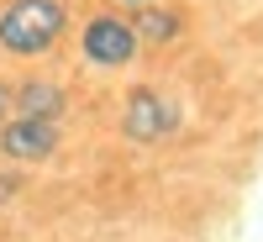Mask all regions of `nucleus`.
Segmentation results:
<instances>
[{
    "label": "nucleus",
    "instance_id": "obj_9",
    "mask_svg": "<svg viewBox=\"0 0 263 242\" xmlns=\"http://www.w3.org/2000/svg\"><path fill=\"white\" fill-rule=\"evenodd\" d=\"M126 6H153V0H126Z\"/></svg>",
    "mask_w": 263,
    "mask_h": 242
},
{
    "label": "nucleus",
    "instance_id": "obj_6",
    "mask_svg": "<svg viewBox=\"0 0 263 242\" xmlns=\"http://www.w3.org/2000/svg\"><path fill=\"white\" fill-rule=\"evenodd\" d=\"M132 32H137V42H174L179 37V16L158 11V6H142V16L132 21Z\"/></svg>",
    "mask_w": 263,
    "mask_h": 242
},
{
    "label": "nucleus",
    "instance_id": "obj_8",
    "mask_svg": "<svg viewBox=\"0 0 263 242\" xmlns=\"http://www.w3.org/2000/svg\"><path fill=\"white\" fill-rule=\"evenodd\" d=\"M6 111H11V90L0 84V121H6Z\"/></svg>",
    "mask_w": 263,
    "mask_h": 242
},
{
    "label": "nucleus",
    "instance_id": "obj_4",
    "mask_svg": "<svg viewBox=\"0 0 263 242\" xmlns=\"http://www.w3.org/2000/svg\"><path fill=\"white\" fill-rule=\"evenodd\" d=\"M174 126V105L153 90H132L126 95V111H121V132L132 142H158L163 132Z\"/></svg>",
    "mask_w": 263,
    "mask_h": 242
},
{
    "label": "nucleus",
    "instance_id": "obj_5",
    "mask_svg": "<svg viewBox=\"0 0 263 242\" xmlns=\"http://www.w3.org/2000/svg\"><path fill=\"white\" fill-rule=\"evenodd\" d=\"M11 105H16L21 116H48L53 121L63 105H69V95H63L53 79H27L21 90H11Z\"/></svg>",
    "mask_w": 263,
    "mask_h": 242
},
{
    "label": "nucleus",
    "instance_id": "obj_3",
    "mask_svg": "<svg viewBox=\"0 0 263 242\" xmlns=\"http://www.w3.org/2000/svg\"><path fill=\"white\" fill-rule=\"evenodd\" d=\"M0 153L16 163H42L58 153V126L48 116H16L11 126H0Z\"/></svg>",
    "mask_w": 263,
    "mask_h": 242
},
{
    "label": "nucleus",
    "instance_id": "obj_2",
    "mask_svg": "<svg viewBox=\"0 0 263 242\" xmlns=\"http://www.w3.org/2000/svg\"><path fill=\"white\" fill-rule=\"evenodd\" d=\"M79 48H84V58H90L95 69H121V63H132V53H137V32H132V21H121V16H95L90 27H84Z\"/></svg>",
    "mask_w": 263,
    "mask_h": 242
},
{
    "label": "nucleus",
    "instance_id": "obj_1",
    "mask_svg": "<svg viewBox=\"0 0 263 242\" xmlns=\"http://www.w3.org/2000/svg\"><path fill=\"white\" fill-rule=\"evenodd\" d=\"M63 27H69V11L58 0H16V6L0 11V48L37 58L63 37Z\"/></svg>",
    "mask_w": 263,
    "mask_h": 242
},
{
    "label": "nucleus",
    "instance_id": "obj_7",
    "mask_svg": "<svg viewBox=\"0 0 263 242\" xmlns=\"http://www.w3.org/2000/svg\"><path fill=\"white\" fill-rule=\"evenodd\" d=\"M16 190H21V179H16V174H0V200H11Z\"/></svg>",
    "mask_w": 263,
    "mask_h": 242
}]
</instances>
